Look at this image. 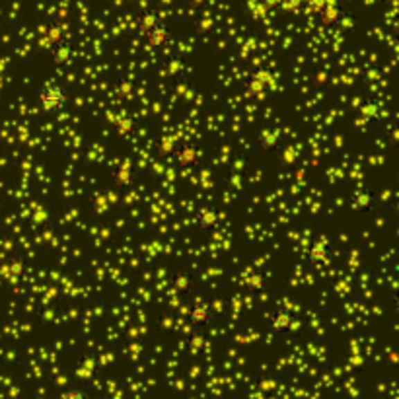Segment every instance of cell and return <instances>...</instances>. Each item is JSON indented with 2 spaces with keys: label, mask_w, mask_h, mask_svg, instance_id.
Returning <instances> with one entry per match:
<instances>
[{
  "label": "cell",
  "mask_w": 399,
  "mask_h": 399,
  "mask_svg": "<svg viewBox=\"0 0 399 399\" xmlns=\"http://www.w3.org/2000/svg\"><path fill=\"white\" fill-rule=\"evenodd\" d=\"M53 55V62L57 64V66H69L72 64V59H74V51H72V47L69 43L64 42H57L53 45L51 49Z\"/></svg>",
  "instance_id": "cell-4"
},
{
  "label": "cell",
  "mask_w": 399,
  "mask_h": 399,
  "mask_svg": "<svg viewBox=\"0 0 399 399\" xmlns=\"http://www.w3.org/2000/svg\"><path fill=\"white\" fill-rule=\"evenodd\" d=\"M380 2H388V0H380Z\"/></svg>",
  "instance_id": "cell-8"
},
{
  "label": "cell",
  "mask_w": 399,
  "mask_h": 399,
  "mask_svg": "<svg viewBox=\"0 0 399 399\" xmlns=\"http://www.w3.org/2000/svg\"><path fill=\"white\" fill-rule=\"evenodd\" d=\"M61 398H74V399H82L86 398V393L84 391H62Z\"/></svg>",
  "instance_id": "cell-7"
},
{
  "label": "cell",
  "mask_w": 399,
  "mask_h": 399,
  "mask_svg": "<svg viewBox=\"0 0 399 399\" xmlns=\"http://www.w3.org/2000/svg\"><path fill=\"white\" fill-rule=\"evenodd\" d=\"M216 224H218V213H216L215 206H203L201 213H199V226H203V228H215Z\"/></svg>",
  "instance_id": "cell-6"
},
{
  "label": "cell",
  "mask_w": 399,
  "mask_h": 399,
  "mask_svg": "<svg viewBox=\"0 0 399 399\" xmlns=\"http://www.w3.org/2000/svg\"><path fill=\"white\" fill-rule=\"evenodd\" d=\"M175 160H177V164L184 166V168H191V166L197 164V160H199V148H197V144H181V146L177 148V152H175Z\"/></svg>",
  "instance_id": "cell-3"
},
{
  "label": "cell",
  "mask_w": 399,
  "mask_h": 399,
  "mask_svg": "<svg viewBox=\"0 0 399 399\" xmlns=\"http://www.w3.org/2000/svg\"><path fill=\"white\" fill-rule=\"evenodd\" d=\"M139 33L143 35L146 43L152 49H164L168 43L174 39V31L166 24L160 16H156L154 12H143L136 18Z\"/></svg>",
  "instance_id": "cell-1"
},
{
  "label": "cell",
  "mask_w": 399,
  "mask_h": 399,
  "mask_svg": "<svg viewBox=\"0 0 399 399\" xmlns=\"http://www.w3.org/2000/svg\"><path fill=\"white\" fill-rule=\"evenodd\" d=\"M37 103H39V109L45 115H59L66 107H69V92L61 82L57 80H45L43 86L37 92Z\"/></svg>",
  "instance_id": "cell-2"
},
{
  "label": "cell",
  "mask_w": 399,
  "mask_h": 399,
  "mask_svg": "<svg viewBox=\"0 0 399 399\" xmlns=\"http://www.w3.org/2000/svg\"><path fill=\"white\" fill-rule=\"evenodd\" d=\"M187 319H189L197 329H203L205 326H209V321H211V306H209V304H195V306L189 310Z\"/></svg>",
  "instance_id": "cell-5"
}]
</instances>
